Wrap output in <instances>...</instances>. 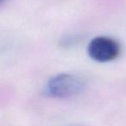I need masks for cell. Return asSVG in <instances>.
I'll use <instances>...</instances> for the list:
<instances>
[{
  "instance_id": "6da1fadb",
  "label": "cell",
  "mask_w": 126,
  "mask_h": 126,
  "mask_svg": "<svg viewBox=\"0 0 126 126\" xmlns=\"http://www.w3.org/2000/svg\"><path fill=\"white\" fill-rule=\"evenodd\" d=\"M84 87L83 78L72 74H59L53 76L48 81L47 94L54 98H69L80 93Z\"/></svg>"
},
{
  "instance_id": "3957f363",
  "label": "cell",
  "mask_w": 126,
  "mask_h": 126,
  "mask_svg": "<svg viewBox=\"0 0 126 126\" xmlns=\"http://www.w3.org/2000/svg\"><path fill=\"white\" fill-rule=\"evenodd\" d=\"M0 1H1V0H0Z\"/></svg>"
},
{
  "instance_id": "7a4b0ae2",
  "label": "cell",
  "mask_w": 126,
  "mask_h": 126,
  "mask_svg": "<svg viewBox=\"0 0 126 126\" xmlns=\"http://www.w3.org/2000/svg\"><path fill=\"white\" fill-rule=\"evenodd\" d=\"M121 47L117 40L106 36H98L89 42L88 52L94 61L106 63L116 59L120 54Z\"/></svg>"
}]
</instances>
